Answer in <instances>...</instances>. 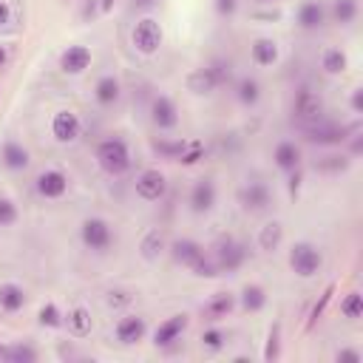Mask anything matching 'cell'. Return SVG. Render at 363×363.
<instances>
[{"label": "cell", "instance_id": "obj_4", "mask_svg": "<svg viewBox=\"0 0 363 363\" xmlns=\"http://www.w3.org/2000/svg\"><path fill=\"white\" fill-rule=\"evenodd\" d=\"M210 258H213V264H216L218 272H235L247 261V247L238 238H233V235H221L213 244V255Z\"/></svg>", "mask_w": 363, "mask_h": 363}, {"label": "cell", "instance_id": "obj_35", "mask_svg": "<svg viewBox=\"0 0 363 363\" xmlns=\"http://www.w3.org/2000/svg\"><path fill=\"white\" fill-rule=\"evenodd\" d=\"M199 340H201V349H207V352H221V349L227 346V332L213 326V329H204Z\"/></svg>", "mask_w": 363, "mask_h": 363}, {"label": "cell", "instance_id": "obj_34", "mask_svg": "<svg viewBox=\"0 0 363 363\" xmlns=\"http://www.w3.org/2000/svg\"><path fill=\"white\" fill-rule=\"evenodd\" d=\"M184 147H187L184 139H164V136L153 139V150H156L159 156H164V159H176V162H179V156L184 153Z\"/></svg>", "mask_w": 363, "mask_h": 363}, {"label": "cell", "instance_id": "obj_42", "mask_svg": "<svg viewBox=\"0 0 363 363\" xmlns=\"http://www.w3.org/2000/svg\"><path fill=\"white\" fill-rule=\"evenodd\" d=\"M201 156H204V145H201V142H187L184 153L179 156V162H182V164H196Z\"/></svg>", "mask_w": 363, "mask_h": 363}, {"label": "cell", "instance_id": "obj_11", "mask_svg": "<svg viewBox=\"0 0 363 363\" xmlns=\"http://www.w3.org/2000/svg\"><path fill=\"white\" fill-rule=\"evenodd\" d=\"M187 323H190V318H187L184 312H176V315L164 318V320L156 326V332H153V346H156V349H167V346H173L176 340H182Z\"/></svg>", "mask_w": 363, "mask_h": 363}, {"label": "cell", "instance_id": "obj_15", "mask_svg": "<svg viewBox=\"0 0 363 363\" xmlns=\"http://www.w3.org/2000/svg\"><path fill=\"white\" fill-rule=\"evenodd\" d=\"M145 335H147V320L142 315H122L113 326V337L122 346H133V343L145 340Z\"/></svg>", "mask_w": 363, "mask_h": 363}, {"label": "cell", "instance_id": "obj_16", "mask_svg": "<svg viewBox=\"0 0 363 363\" xmlns=\"http://www.w3.org/2000/svg\"><path fill=\"white\" fill-rule=\"evenodd\" d=\"M238 199H241V204H244L250 213H261V210H267V207L272 204V193H269V187H267L264 182H258V179L247 182V184L241 187Z\"/></svg>", "mask_w": 363, "mask_h": 363}, {"label": "cell", "instance_id": "obj_26", "mask_svg": "<svg viewBox=\"0 0 363 363\" xmlns=\"http://www.w3.org/2000/svg\"><path fill=\"white\" fill-rule=\"evenodd\" d=\"M235 99H238V105H244V108H255L258 102H261V82L255 79V77H241L238 82H235Z\"/></svg>", "mask_w": 363, "mask_h": 363}, {"label": "cell", "instance_id": "obj_45", "mask_svg": "<svg viewBox=\"0 0 363 363\" xmlns=\"http://www.w3.org/2000/svg\"><path fill=\"white\" fill-rule=\"evenodd\" d=\"M335 360H337V363H360V360H363V354H360L357 349H337Z\"/></svg>", "mask_w": 363, "mask_h": 363}, {"label": "cell", "instance_id": "obj_8", "mask_svg": "<svg viewBox=\"0 0 363 363\" xmlns=\"http://www.w3.org/2000/svg\"><path fill=\"white\" fill-rule=\"evenodd\" d=\"M133 190H136V196H139L142 201H147V204L162 201L164 193H167V176H164L159 167H147V170H142V173L136 176Z\"/></svg>", "mask_w": 363, "mask_h": 363}, {"label": "cell", "instance_id": "obj_3", "mask_svg": "<svg viewBox=\"0 0 363 363\" xmlns=\"http://www.w3.org/2000/svg\"><path fill=\"white\" fill-rule=\"evenodd\" d=\"M289 267L298 278H312L323 267V252L312 241H295L289 247Z\"/></svg>", "mask_w": 363, "mask_h": 363}, {"label": "cell", "instance_id": "obj_18", "mask_svg": "<svg viewBox=\"0 0 363 363\" xmlns=\"http://www.w3.org/2000/svg\"><path fill=\"white\" fill-rule=\"evenodd\" d=\"M0 164L6 170H11V173H23L31 164V153L17 139H6L3 147H0Z\"/></svg>", "mask_w": 363, "mask_h": 363}, {"label": "cell", "instance_id": "obj_44", "mask_svg": "<svg viewBox=\"0 0 363 363\" xmlns=\"http://www.w3.org/2000/svg\"><path fill=\"white\" fill-rule=\"evenodd\" d=\"M213 6H216V14L224 20H230L238 11V0H213Z\"/></svg>", "mask_w": 363, "mask_h": 363}, {"label": "cell", "instance_id": "obj_1", "mask_svg": "<svg viewBox=\"0 0 363 363\" xmlns=\"http://www.w3.org/2000/svg\"><path fill=\"white\" fill-rule=\"evenodd\" d=\"M94 159H96L99 170L108 173V176H125L130 170V164H133L130 147H128V142L122 136H105V139H99L96 147H94Z\"/></svg>", "mask_w": 363, "mask_h": 363}, {"label": "cell", "instance_id": "obj_24", "mask_svg": "<svg viewBox=\"0 0 363 363\" xmlns=\"http://www.w3.org/2000/svg\"><path fill=\"white\" fill-rule=\"evenodd\" d=\"M233 309H235V295H233V292H216V295H210V301L201 306V315H204V320H221V318H227Z\"/></svg>", "mask_w": 363, "mask_h": 363}, {"label": "cell", "instance_id": "obj_38", "mask_svg": "<svg viewBox=\"0 0 363 363\" xmlns=\"http://www.w3.org/2000/svg\"><path fill=\"white\" fill-rule=\"evenodd\" d=\"M17 221H20V207L9 196H0V227H14Z\"/></svg>", "mask_w": 363, "mask_h": 363}, {"label": "cell", "instance_id": "obj_22", "mask_svg": "<svg viewBox=\"0 0 363 363\" xmlns=\"http://www.w3.org/2000/svg\"><path fill=\"white\" fill-rule=\"evenodd\" d=\"M119 96H122L119 79H116L113 74H102V77L96 79V85H94V99H96V105H99V108H113V105L119 102Z\"/></svg>", "mask_w": 363, "mask_h": 363}, {"label": "cell", "instance_id": "obj_14", "mask_svg": "<svg viewBox=\"0 0 363 363\" xmlns=\"http://www.w3.org/2000/svg\"><path fill=\"white\" fill-rule=\"evenodd\" d=\"M326 17H329V11L320 0H303L295 11V23L301 31H320L326 26Z\"/></svg>", "mask_w": 363, "mask_h": 363}, {"label": "cell", "instance_id": "obj_37", "mask_svg": "<svg viewBox=\"0 0 363 363\" xmlns=\"http://www.w3.org/2000/svg\"><path fill=\"white\" fill-rule=\"evenodd\" d=\"M6 360H14V363H34L37 360V349L28 346V343H14L6 349Z\"/></svg>", "mask_w": 363, "mask_h": 363}, {"label": "cell", "instance_id": "obj_7", "mask_svg": "<svg viewBox=\"0 0 363 363\" xmlns=\"http://www.w3.org/2000/svg\"><path fill=\"white\" fill-rule=\"evenodd\" d=\"M292 116L306 128L323 119V99L312 88H298L292 96Z\"/></svg>", "mask_w": 363, "mask_h": 363}, {"label": "cell", "instance_id": "obj_33", "mask_svg": "<svg viewBox=\"0 0 363 363\" xmlns=\"http://www.w3.org/2000/svg\"><path fill=\"white\" fill-rule=\"evenodd\" d=\"M340 315L346 320H360L363 318V295L357 289H352L340 298Z\"/></svg>", "mask_w": 363, "mask_h": 363}, {"label": "cell", "instance_id": "obj_5", "mask_svg": "<svg viewBox=\"0 0 363 363\" xmlns=\"http://www.w3.org/2000/svg\"><path fill=\"white\" fill-rule=\"evenodd\" d=\"M162 40H164V31H162V26H159L156 17H139V20L133 23L130 43H133V48H136L139 54H145V57L156 54V51L162 48Z\"/></svg>", "mask_w": 363, "mask_h": 363}, {"label": "cell", "instance_id": "obj_31", "mask_svg": "<svg viewBox=\"0 0 363 363\" xmlns=\"http://www.w3.org/2000/svg\"><path fill=\"white\" fill-rule=\"evenodd\" d=\"M139 250H142V258L145 261H159L162 252L167 250V241H164L162 230H147L145 238H142V244H139Z\"/></svg>", "mask_w": 363, "mask_h": 363}, {"label": "cell", "instance_id": "obj_17", "mask_svg": "<svg viewBox=\"0 0 363 363\" xmlns=\"http://www.w3.org/2000/svg\"><path fill=\"white\" fill-rule=\"evenodd\" d=\"M221 88V79L218 74L213 71V65H204V68H193L187 74V91L196 94V96H210L213 91Z\"/></svg>", "mask_w": 363, "mask_h": 363}, {"label": "cell", "instance_id": "obj_10", "mask_svg": "<svg viewBox=\"0 0 363 363\" xmlns=\"http://www.w3.org/2000/svg\"><path fill=\"white\" fill-rule=\"evenodd\" d=\"M216 199H218V190H216V182L210 176H201L193 182L190 187V213L196 216H207L213 207H216Z\"/></svg>", "mask_w": 363, "mask_h": 363}, {"label": "cell", "instance_id": "obj_51", "mask_svg": "<svg viewBox=\"0 0 363 363\" xmlns=\"http://www.w3.org/2000/svg\"><path fill=\"white\" fill-rule=\"evenodd\" d=\"M99 9H102V11H111V9H113V0H102Z\"/></svg>", "mask_w": 363, "mask_h": 363}, {"label": "cell", "instance_id": "obj_27", "mask_svg": "<svg viewBox=\"0 0 363 363\" xmlns=\"http://www.w3.org/2000/svg\"><path fill=\"white\" fill-rule=\"evenodd\" d=\"M65 326H68V332L74 335V337H85V335H91V309L88 306H74V309H68V315H65Z\"/></svg>", "mask_w": 363, "mask_h": 363}, {"label": "cell", "instance_id": "obj_32", "mask_svg": "<svg viewBox=\"0 0 363 363\" xmlns=\"http://www.w3.org/2000/svg\"><path fill=\"white\" fill-rule=\"evenodd\" d=\"M357 11H360L357 0H332V20L337 26H352L357 20Z\"/></svg>", "mask_w": 363, "mask_h": 363}, {"label": "cell", "instance_id": "obj_39", "mask_svg": "<svg viewBox=\"0 0 363 363\" xmlns=\"http://www.w3.org/2000/svg\"><path fill=\"white\" fill-rule=\"evenodd\" d=\"M281 357V323H272L269 335H267V349H264V360H278Z\"/></svg>", "mask_w": 363, "mask_h": 363}, {"label": "cell", "instance_id": "obj_19", "mask_svg": "<svg viewBox=\"0 0 363 363\" xmlns=\"http://www.w3.org/2000/svg\"><path fill=\"white\" fill-rule=\"evenodd\" d=\"M170 255H173V261L176 264H182V267H187V269H193L207 252H204V247L199 244V241H193V238H176L170 247Z\"/></svg>", "mask_w": 363, "mask_h": 363}, {"label": "cell", "instance_id": "obj_28", "mask_svg": "<svg viewBox=\"0 0 363 363\" xmlns=\"http://www.w3.org/2000/svg\"><path fill=\"white\" fill-rule=\"evenodd\" d=\"M320 68H323V74H329V77L343 74V71L349 68V57H346V51H340V48H335V45L323 48V51H320Z\"/></svg>", "mask_w": 363, "mask_h": 363}, {"label": "cell", "instance_id": "obj_13", "mask_svg": "<svg viewBox=\"0 0 363 363\" xmlns=\"http://www.w3.org/2000/svg\"><path fill=\"white\" fill-rule=\"evenodd\" d=\"M354 128H343V125H329V122H315V125H306L303 133H306V142L312 145H340L349 139Z\"/></svg>", "mask_w": 363, "mask_h": 363}, {"label": "cell", "instance_id": "obj_9", "mask_svg": "<svg viewBox=\"0 0 363 363\" xmlns=\"http://www.w3.org/2000/svg\"><path fill=\"white\" fill-rule=\"evenodd\" d=\"M34 190H37V196H43L48 201H57L68 193V176L60 167H45L43 173H37Z\"/></svg>", "mask_w": 363, "mask_h": 363}, {"label": "cell", "instance_id": "obj_43", "mask_svg": "<svg viewBox=\"0 0 363 363\" xmlns=\"http://www.w3.org/2000/svg\"><path fill=\"white\" fill-rule=\"evenodd\" d=\"M315 167H318V170H332V173H337V170H346V167H349V159H346V156H326V159L318 162Z\"/></svg>", "mask_w": 363, "mask_h": 363}, {"label": "cell", "instance_id": "obj_29", "mask_svg": "<svg viewBox=\"0 0 363 363\" xmlns=\"http://www.w3.org/2000/svg\"><path fill=\"white\" fill-rule=\"evenodd\" d=\"M238 306L244 312H261L267 306V289L261 284H247L238 295Z\"/></svg>", "mask_w": 363, "mask_h": 363}, {"label": "cell", "instance_id": "obj_25", "mask_svg": "<svg viewBox=\"0 0 363 363\" xmlns=\"http://www.w3.org/2000/svg\"><path fill=\"white\" fill-rule=\"evenodd\" d=\"M26 301H28V292L20 284H11V281L0 284V309L3 312L14 315V312H20L26 306Z\"/></svg>", "mask_w": 363, "mask_h": 363}, {"label": "cell", "instance_id": "obj_52", "mask_svg": "<svg viewBox=\"0 0 363 363\" xmlns=\"http://www.w3.org/2000/svg\"><path fill=\"white\" fill-rule=\"evenodd\" d=\"M258 3H275V0H258Z\"/></svg>", "mask_w": 363, "mask_h": 363}, {"label": "cell", "instance_id": "obj_41", "mask_svg": "<svg viewBox=\"0 0 363 363\" xmlns=\"http://www.w3.org/2000/svg\"><path fill=\"white\" fill-rule=\"evenodd\" d=\"M130 301H133V292H128V289H111V292L105 295V303H108L111 309H125Z\"/></svg>", "mask_w": 363, "mask_h": 363}, {"label": "cell", "instance_id": "obj_50", "mask_svg": "<svg viewBox=\"0 0 363 363\" xmlns=\"http://www.w3.org/2000/svg\"><path fill=\"white\" fill-rule=\"evenodd\" d=\"M9 65V48L6 45H0V71Z\"/></svg>", "mask_w": 363, "mask_h": 363}, {"label": "cell", "instance_id": "obj_23", "mask_svg": "<svg viewBox=\"0 0 363 363\" xmlns=\"http://www.w3.org/2000/svg\"><path fill=\"white\" fill-rule=\"evenodd\" d=\"M250 57H252V62H255L258 68H269V65L278 62L281 51H278V43H275L272 37H258V40H252V45H250Z\"/></svg>", "mask_w": 363, "mask_h": 363}, {"label": "cell", "instance_id": "obj_49", "mask_svg": "<svg viewBox=\"0 0 363 363\" xmlns=\"http://www.w3.org/2000/svg\"><path fill=\"white\" fill-rule=\"evenodd\" d=\"M159 0H133V9H153Z\"/></svg>", "mask_w": 363, "mask_h": 363}, {"label": "cell", "instance_id": "obj_40", "mask_svg": "<svg viewBox=\"0 0 363 363\" xmlns=\"http://www.w3.org/2000/svg\"><path fill=\"white\" fill-rule=\"evenodd\" d=\"M332 295H335V284H329L326 289H323V295H320V301L312 306V312H309V323H306V329H312L318 320H320V315H323V309H326V303L332 301Z\"/></svg>", "mask_w": 363, "mask_h": 363}, {"label": "cell", "instance_id": "obj_12", "mask_svg": "<svg viewBox=\"0 0 363 363\" xmlns=\"http://www.w3.org/2000/svg\"><path fill=\"white\" fill-rule=\"evenodd\" d=\"M150 122L159 130H173L179 125V108L167 94H156L150 99Z\"/></svg>", "mask_w": 363, "mask_h": 363}, {"label": "cell", "instance_id": "obj_6", "mask_svg": "<svg viewBox=\"0 0 363 363\" xmlns=\"http://www.w3.org/2000/svg\"><path fill=\"white\" fill-rule=\"evenodd\" d=\"M48 130H51V139H54L57 145H74V142L82 136V119H79L77 111L60 108V111L51 113Z\"/></svg>", "mask_w": 363, "mask_h": 363}, {"label": "cell", "instance_id": "obj_46", "mask_svg": "<svg viewBox=\"0 0 363 363\" xmlns=\"http://www.w3.org/2000/svg\"><path fill=\"white\" fill-rule=\"evenodd\" d=\"M289 176V196L295 199L298 196V190H301V179H303V173H301V167H295L292 173H286Z\"/></svg>", "mask_w": 363, "mask_h": 363}, {"label": "cell", "instance_id": "obj_47", "mask_svg": "<svg viewBox=\"0 0 363 363\" xmlns=\"http://www.w3.org/2000/svg\"><path fill=\"white\" fill-rule=\"evenodd\" d=\"M349 105H352V111H354V113H363V88H352Z\"/></svg>", "mask_w": 363, "mask_h": 363}, {"label": "cell", "instance_id": "obj_48", "mask_svg": "<svg viewBox=\"0 0 363 363\" xmlns=\"http://www.w3.org/2000/svg\"><path fill=\"white\" fill-rule=\"evenodd\" d=\"M9 23H11V6L6 0H0V28L9 26Z\"/></svg>", "mask_w": 363, "mask_h": 363}, {"label": "cell", "instance_id": "obj_21", "mask_svg": "<svg viewBox=\"0 0 363 363\" xmlns=\"http://www.w3.org/2000/svg\"><path fill=\"white\" fill-rule=\"evenodd\" d=\"M301 159H303L301 145L292 142V139H281L275 145V150H272V162H275V167L281 173H292L295 167H301Z\"/></svg>", "mask_w": 363, "mask_h": 363}, {"label": "cell", "instance_id": "obj_2", "mask_svg": "<svg viewBox=\"0 0 363 363\" xmlns=\"http://www.w3.org/2000/svg\"><path fill=\"white\" fill-rule=\"evenodd\" d=\"M79 241H82L85 250H91V252H96V255H105V252H111V247L116 244V233H113V227H111L105 218L88 216V218H82V224H79Z\"/></svg>", "mask_w": 363, "mask_h": 363}, {"label": "cell", "instance_id": "obj_36", "mask_svg": "<svg viewBox=\"0 0 363 363\" xmlns=\"http://www.w3.org/2000/svg\"><path fill=\"white\" fill-rule=\"evenodd\" d=\"M37 320H40V326H48V329H60V326L65 323V315L60 312V306H57V303H45V306L40 309Z\"/></svg>", "mask_w": 363, "mask_h": 363}, {"label": "cell", "instance_id": "obj_30", "mask_svg": "<svg viewBox=\"0 0 363 363\" xmlns=\"http://www.w3.org/2000/svg\"><path fill=\"white\" fill-rule=\"evenodd\" d=\"M281 238H284L281 221H267V224L258 230V250H261V252H275V250L281 247Z\"/></svg>", "mask_w": 363, "mask_h": 363}, {"label": "cell", "instance_id": "obj_20", "mask_svg": "<svg viewBox=\"0 0 363 363\" xmlns=\"http://www.w3.org/2000/svg\"><path fill=\"white\" fill-rule=\"evenodd\" d=\"M91 48L88 45H68L62 54H60V71L62 74H71V77H77V74H82L88 65H91Z\"/></svg>", "mask_w": 363, "mask_h": 363}]
</instances>
